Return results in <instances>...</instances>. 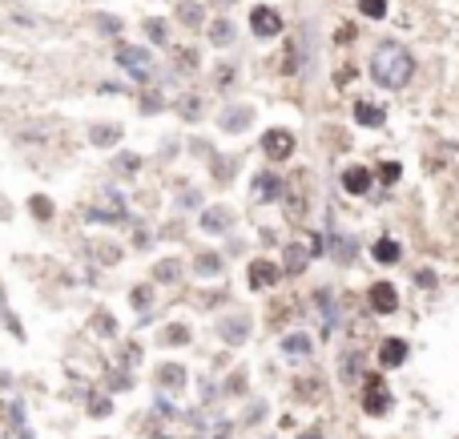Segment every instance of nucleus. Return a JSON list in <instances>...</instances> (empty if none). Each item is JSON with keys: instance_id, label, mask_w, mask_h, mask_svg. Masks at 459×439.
I'll use <instances>...</instances> for the list:
<instances>
[{"instance_id": "nucleus-1", "label": "nucleus", "mask_w": 459, "mask_h": 439, "mask_svg": "<svg viewBox=\"0 0 459 439\" xmlns=\"http://www.w3.org/2000/svg\"><path fill=\"white\" fill-rule=\"evenodd\" d=\"M371 77L383 89H403L415 77V57H411L399 40H383L371 57Z\"/></svg>"}, {"instance_id": "nucleus-2", "label": "nucleus", "mask_w": 459, "mask_h": 439, "mask_svg": "<svg viewBox=\"0 0 459 439\" xmlns=\"http://www.w3.org/2000/svg\"><path fill=\"white\" fill-rule=\"evenodd\" d=\"M387 407H391V387L383 383V375H367V383H363V411L387 415Z\"/></svg>"}, {"instance_id": "nucleus-3", "label": "nucleus", "mask_w": 459, "mask_h": 439, "mask_svg": "<svg viewBox=\"0 0 459 439\" xmlns=\"http://www.w3.org/2000/svg\"><path fill=\"white\" fill-rule=\"evenodd\" d=\"M117 65H121V69H129L137 81H149V77H153V61H149V52L145 49H133V45H121V49H117Z\"/></svg>"}, {"instance_id": "nucleus-4", "label": "nucleus", "mask_w": 459, "mask_h": 439, "mask_svg": "<svg viewBox=\"0 0 459 439\" xmlns=\"http://www.w3.org/2000/svg\"><path fill=\"white\" fill-rule=\"evenodd\" d=\"M262 153H266L270 162H286V157L294 153V133H290V129H266Z\"/></svg>"}, {"instance_id": "nucleus-5", "label": "nucleus", "mask_w": 459, "mask_h": 439, "mask_svg": "<svg viewBox=\"0 0 459 439\" xmlns=\"http://www.w3.org/2000/svg\"><path fill=\"white\" fill-rule=\"evenodd\" d=\"M250 28H254V37H278L282 33V16L274 13V9H266V4H258L250 13Z\"/></svg>"}, {"instance_id": "nucleus-6", "label": "nucleus", "mask_w": 459, "mask_h": 439, "mask_svg": "<svg viewBox=\"0 0 459 439\" xmlns=\"http://www.w3.org/2000/svg\"><path fill=\"white\" fill-rule=\"evenodd\" d=\"M282 278V270L274 262H266V258H258V262H250V287L254 290H266V287H274Z\"/></svg>"}, {"instance_id": "nucleus-7", "label": "nucleus", "mask_w": 459, "mask_h": 439, "mask_svg": "<svg viewBox=\"0 0 459 439\" xmlns=\"http://www.w3.org/2000/svg\"><path fill=\"white\" fill-rule=\"evenodd\" d=\"M371 306L379 314H391L399 306V290L391 287V282H375V287H371Z\"/></svg>"}, {"instance_id": "nucleus-8", "label": "nucleus", "mask_w": 459, "mask_h": 439, "mask_svg": "<svg viewBox=\"0 0 459 439\" xmlns=\"http://www.w3.org/2000/svg\"><path fill=\"white\" fill-rule=\"evenodd\" d=\"M250 121H254V109H246V105H234V109H226V113L218 117V126H222L226 133H238V129H246Z\"/></svg>"}, {"instance_id": "nucleus-9", "label": "nucleus", "mask_w": 459, "mask_h": 439, "mask_svg": "<svg viewBox=\"0 0 459 439\" xmlns=\"http://www.w3.org/2000/svg\"><path fill=\"white\" fill-rule=\"evenodd\" d=\"M355 121L367 126V129H379L387 121V113H383V105H375V101H359V105H355Z\"/></svg>"}, {"instance_id": "nucleus-10", "label": "nucleus", "mask_w": 459, "mask_h": 439, "mask_svg": "<svg viewBox=\"0 0 459 439\" xmlns=\"http://www.w3.org/2000/svg\"><path fill=\"white\" fill-rule=\"evenodd\" d=\"M371 170H363V165H350L347 174H343V189H347V194H367V189H371Z\"/></svg>"}, {"instance_id": "nucleus-11", "label": "nucleus", "mask_w": 459, "mask_h": 439, "mask_svg": "<svg viewBox=\"0 0 459 439\" xmlns=\"http://www.w3.org/2000/svg\"><path fill=\"white\" fill-rule=\"evenodd\" d=\"M254 194H258L262 201L282 198V177H278V174H258V177H254Z\"/></svg>"}, {"instance_id": "nucleus-12", "label": "nucleus", "mask_w": 459, "mask_h": 439, "mask_svg": "<svg viewBox=\"0 0 459 439\" xmlns=\"http://www.w3.org/2000/svg\"><path fill=\"white\" fill-rule=\"evenodd\" d=\"M403 359H407V343L403 339H387L383 347H379V363L383 367H399Z\"/></svg>"}, {"instance_id": "nucleus-13", "label": "nucleus", "mask_w": 459, "mask_h": 439, "mask_svg": "<svg viewBox=\"0 0 459 439\" xmlns=\"http://www.w3.org/2000/svg\"><path fill=\"white\" fill-rule=\"evenodd\" d=\"M230 210H222V206H210V210L201 213V226L210 230V234H222V230H230Z\"/></svg>"}, {"instance_id": "nucleus-14", "label": "nucleus", "mask_w": 459, "mask_h": 439, "mask_svg": "<svg viewBox=\"0 0 459 439\" xmlns=\"http://www.w3.org/2000/svg\"><path fill=\"white\" fill-rule=\"evenodd\" d=\"M306 262H311V250L306 246H286V274H302L306 270Z\"/></svg>"}, {"instance_id": "nucleus-15", "label": "nucleus", "mask_w": 459, "mask_h": 439, "mask_svg": "<svg viewBox=\"0 0 459 439\" xmlns=\"http://www.w3.org/2000/svg\"><path fill=\"white\" fill-rule=\"evenodd\" d=\"M371 254H375V262L391 266V262H399V242H395V238H379V242L371 246Z\"/></svg>"}, {"instance_id": "nucleus-16", "label": "nucleus", "mask_w": 459, "mask_h": 439, "mask_svg": "<svg viewBox=\"0 0 459 439\" xmlns=\"http://www.w3.org/2000/svg\"><path fill=\"white\" fill-rule=\"evenodd\" d=\"M157 383H162V387H182V383H186V367H177V363L157 367Z\"/></svg>"}, {"instance_id": "nucleus-17", "label": "nucleus", "mask_w": 459, "mask_h": 439, "mask_svg": "<svg viewBox=\"0 0 459 439\" xmlns=\"http://www.w3.org/2000/svg\"><path fill=\"white\" fill-rule=\"evenodd\" d=\"M89 141H93V145H113V141H121V129L117 126H93L89 129Z\"/></svg>"}, {"instance_id": "nucleus-18", "label": "nucleus", "mask_w": 459, "mask_h": 439, "mask_svg": "<svg viewBox=\"0 0 459 439\" xmlns=\"http://www.w3.org/2000/svg\"><path fill=\"white\" fill-rule=\"evenodd\" d=\"M177 21H182L186 28H198V25H201V4H194V0L177 4Z\"/></svg>"}, {"instance_id": "nucleus-19", "label": "nucleus", "mask_w": 459, "mask_h": 439, "mask_svg": "<svg viewBox=\"0 0 459 439\" xmlns=\"http://www.w3.org/2000/svg\"><path fill=\"white\" fill-rule=\"evenodd\" d=\"M210 40L222 49V45H234V25L230 21H214L210 25Z\"/></svg>"}, {"instance_id": "nucleus-20", "label": "nucleus", "mask_w": 459, "mask_h": 439, "mask_svg": "<svg viewBox=\"0 0 459 439\" xmlns=\"http://www.w3.org/2000/svg\"><path fill=\"white\" fill-rule=\"evenodd\" d=\"M319 311H323V326L331 330V326H335V318H338V306L331 302V290H319Z\"/></svg>"}, {"instance_id": "nucleus-21", "label": "nucleus", "mask_w": 459, "mask_h": 439, "mask_svg": "<svg viewBox=\"0 0 459 439\" xmlns=\"http://www.w3.org/2000/svg\"><path fill=\"white\" fill-rule=\"evenodd\" d=\"M222 335H226V343H242L246 339V318H226Z\"/></svg>"}, {"instance_id": "nucleus-22", "label": "nucleus", "mask_w": 459, "mask_h": 439, "mask_svg": "<svg viewBox=\"0 0 459 439\" xmlns=\"http://www.w3.org/2000/svg\"><path fill=\"white\" fill-rule=\"evenodd\" d=\"M282 351L286 355H311V339H306V335H286Z\"/></svg>"}, {"instance_id": "nucleus-23", "label": "nucleus", "mask_w": 459, "mask_h": 439, "mask_svg": "<svg viewBox=\"0 0 459 439\" xmlns=\"http://www.w3.org/2000/svg\"><path fill=\"white\" fill-rule=\"evenodd\" d=\"M170 347H186L189 343V326H182V323H174V326H165V335H162Z\"/></svg>"}, {"instance_id": "nucleus-24", "label": "nucleus", "mask_w": 459, "mask_h": 439, "mask_svg": "<svg viewBox=\"0 0 459 439\" xmlns=\"http://www.w3.org/2000/svg\"><path fill=\"white\" fill-rule=\"evenodd\" d=\"M177 274H182V262H177V258L157 262V282H177Z\"/></svg>"}, {"instance_id": "nucleus-25", "label": "nucleus", "mask_w": 459, "mask_h": 439, "mask_svg": "<svg viewBox=\"0 0 459 439\" xmlns=\"http://www.w3.org/2000/svg\"><path fill=\"white\" fill-rule=\"evenodd\" d=\"M198 274H222V258L218 254H198Z\"/></svg>"}, {"instance_id": "nucleus-26", "label": "nucleus", "mask_w": 459, "mask_h": 439, "mask_svg": "<svg viewBox=\"0 0 459 439\" xmlns=\"http://www.w3.org/2000/svg\"><path fill=\"white\" fill-rule=\"evenodd\" d=\"M359 9L371 16V21H383V16H387V0H359Z\"/></svg>"}, {"instance_id": "nucleus-27", "label": "nucleus", "mask_w": 459, "mask_h": 439, "mask_svg": "<svg viewBox=\"0 0 459 439\" xmlns=\"http://www.w3.org/2000/svg\"><path fill=\"white\" fill-rule=\"evenodd\" d=\"M177 113L186 117V121H194V117L201 113V101H198V97H182V105H177Z\"/></svg>"}, {"instance_id": "nucleus-28", "label": "nucleus", "mask_w": 459, "mask_h": 439, "mask_svg": "<svg viewBox=\"0 0 459 439\" xmlns=\"http://www.w3.org/2000/svg\"><path fill=\"white\" fill-rule=\"evenodd\" d=\"M145 37L157 40V45H165V37H170V28L162 25V21H145Z\"/></svg>"}, {"instance_id": "nucleus-29", "label": "nucleus", "mask_w": 459, "mask_h": 439, "mask_svg": "<svg viewBox=\"0 0 459 439\" xmlns=\"http://www.w3.org/2000/svg\"><path fill=\"white\" fill-rule=\"evenodd\" d=\"M28 206H33V213H37L40 222H45V218H52V201L45 198V194H37V198L28 201Z\"/></svg>"}, {"instance_id": "nucleus-30", "label": "nucleus", "mask_w": 459, "mask_h": 439, "mask_svg": "<svg viewBox=\"0 0 459 439\" xmlns=\"http://www.w3.org/2000/svg\"><path fill=\"white\" fill-rule=\"evenodd\" d=\"M343 379H359V355H343Z\"/></svg>"}, {"instance_id": "nucleus-31", "label": "nucleus", "mask_w": 459, "mask_h": 439, "mask_svg": "<svg viewBox=\"0 0 459 439\" xmlns=\"http://www.w3.org/2000/svg\"><path fill=\"white\" fill-rule=\"evenodd\" d=\"M399 174H403V170H399V165H395V162H387V165H383V170H379V177H383L387 186H391V182H399Z\"/></svg>"}, {"instance_id": "nucleus-32", "label": "nucleus", "mask_w": 459, "mask_h": 439, "mask_svg": "<svg viewBox=\"0 0 459 439\" xmlns=\"http://www.w3.org/2000/svg\"><path fill=\"white\" fill-rule=\"evenodd\" d=\"M97 28H101V33H117L121 21H117V16H97Z\"/></svg>"}, {"instance_id": "nucleus-33", "label": "nucleus", "mask_w": 459, "mask_h": 439, "mask_svg": "<svg viewBox=\"0 0 459 439\" xmlns=\"http://www.w3.org/2000/svg\"><path fill=\"white\" fill-rule=\"evenodd\" d=\"M133 306H137V311H145V306H149V287H137L133 290Z\"/></svg>"}, {"instance_id": "nucleus-34", "label": "nucleus", "mask_w": 459, "mask_h": 439, "mask_svg": "<svg viewBox=\"0 0 459 439\" xmlns=\"http://www.w3.org/2000/svg\"><path fill=\"white\" fill-rule=\"evenodd\" d=\"M141 109H145V113H157V109H162V97L145 93V97H141Z\"/></svg>"}, {"instance_id": "nucleus-35", "label": "nucleus", "mask_w": 459, "mask_h": 439, "mask_svg": "<svg viewBox=\"0 0 459 439\" xmlns=\"http://www.w3.org/2000/svg\"><path fill=\"white\" fill-rule=\"evenodd\" d=\"M230 81H234V69H230V65H222V69H218V85H230Z\"/></svg>"}, {"instance_id": "nucleus-36", "label": "nucleus", "mask_w": 459, "mask_h": 439, "mask_svg": "<svg viewBox=\"0 0 459 439\" xmlns=\"http://www.w3.org/2000/svg\"><path fill=\"white\" fill-rule=\"evenodd\" d=\"M350 254H355V242L343 238V242H338V258H350Z\"/></svg>"}, {"instance_id": "nucleus-37", "label": "nucleus", "mask_w": 459, "mask_h": 439, "mask_svg": "<svg viewBox=\"0 0 459 439\" xmlns=\"http://www.w3.org/2000/svg\"><path fill=\"white\" fill-rule=\"evenodd\" d=\"M89 411H93V415H109V403L97 399V403H89Z\"/></svg>"}, {"instance_id": "nucleus-38", "label": "nucleus", "mask_w": 459, "mask_h": 439, "mask_svg": "<svg viewBox=\"0 0 459 439\" xmlns=\"http://www.w3.org/2000/svg\"><path fill=\"white\" fill-rule=\"evenodd\" d=\"M137 165H141L137 157H121V162H117V170H137Z\"/></svg>"}, {"instance_id": "nucleus-39", "label": "nucleus", "mask_w": 459, "mask_h": 439, "mask_svg": "<svg viewBox=\"0 0 459 439\" xmlns=\"http://www.w3.org/2000/svg\"><path fill=\"white\" fill-rule=\"evenodd\" d=\"M298 439H323V431H302Z\"/></svg>"}, {"instance_id": "nucleus-40", "label": "nucleus", "mask_w": 459, "mask_h": 439, "mask_svg": "<svg viewBox=\"0 0 459 439\" xmlns=\"http://www.w3.org/2000/svg\"><path fill=\"white\" fill-rule=\"evenodd\" d=\"M214 4H218V9H226V4H234V0H214Z\"/></svg>"}]
</instances>
